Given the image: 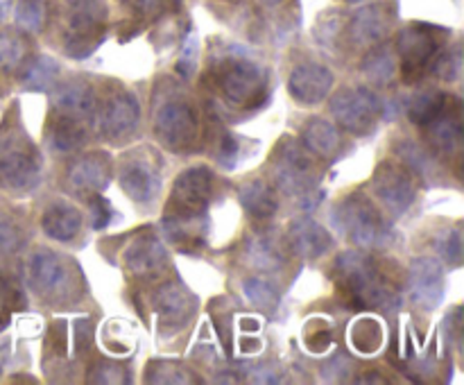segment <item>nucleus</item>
Here are the masks:
<instances>
[{"mask_svg": "<svg viewBox=\"0 0 464 385\" xmlns=\"http://www.w3.org/2000/svg\"><path fill=\"white\" fill-rule=\"evenodd\" d=\"M334 279L353 306L383 313L399 306L397 285L376 265L374 258L361 249H349L335 258Z\"/></svg>", "mask_w": 464, "mask_h": 385, "instance_id": "obj_1", "label": "nucleus"}, {"mask_svg": "<svg viewBox=\"0 0 464 385\" xmlns=\"http://www.w3.org/2000/svg\"><path fill=\"white\" fill-rule=\"evenodd\" d=\"M213 82L227 102L236 107H261L267 95V72L245 57H225L213 68Z\"/></svg>", "mask_w": 464, "mask_h": 385, "instance_id": "obj_2", "label": "nucleus"}, {"mask_svg": "<svg viewBox=\"0 0 464 385\" xmlns=\"http://www.w3.org/2000/svg\"><path fill=\"white\" fill-rule=\"evenodd\" d=\"M334 220L361 249H385L394 240L392 226L365 195H352L335 208Z\"/></svg>", "mask_w": 464, "mask_h": 385, "instance_id": "obj_3", "label": "nucleus"}, {"mask_svg": "<svg viewBox=\"0 0 464 385\" xmlns=\"http://www.w3.org/2000/svg\"><path fill=\"white\" fill-rule=\"evenodd\" d=\"M329 109L343 130L352 131V134H367L379 122L383 104L376 98L374 91L356 86V89L338 91L331 98Z\"/></svg>", "mask_w": 464, "mask_h": 385, "instance_id": "obj_4", "label": "nucleus"}, {"mask_svg": "<svg viewBox=\"0 0 464 385\" xmlns=\"http://www.w3.org/2000/svg\"><path fill=\"white\" fill-rule=\"evenodd\" d=\"M39 152L21 131L0 136V184L7 188H27L39 179Z\"/></svg>", "mask_w": 464, "mask_h": 385, "instance_id": "obj_5", "label": "nucleus"}, {"mask_svg": "<svg viewBox=\"0 0 464 385\" xmlns=\"http://www.w3.org/2000/svg\"><path fill=\"white\" fill-rule=\"evenodd\" d=\"M104 5L100 0H68L66 48L72 57H86L104 39Z\"/></svg>", "mask_w": 464, "mask_h": 385, "instance_id": "obj_6", "label": "nucleus"}, {"mask_svg": "<svg viewBox=\"0 0 464 385\" xmlns=\"http://www.w3.org/2000/svg\"><path fill=\"white\" fill-rule=\"evenodd\" d=\"M275 179L288 195H308L317 179L311 152L293 139L281 140L275 154Z\"/></svg>", "mask_w": 464, "mask_h": 385, "instance_id": "obj_7", "label": "nucleus"}, {"mask_svg": "<svg viewBox=\"0 0 464 385\" xmlns=\"http://www.w3.org/2000/svg\"><path fill=\"white\" fill-rule=\"evenodd\" d=\"M154 131L168 149L181 152L198 140V116L190 104L166 102L154 116Z\"/></svg>", "mask_w": 464, "mask_h": 385, "instance_id": "obj_8", "label": "nucleus"}, {"mask_svg": "<svg viewBox=\"0 0 464 385\" xmlns=\"http://www.w3.org/2000/svg\"><path fill=\"white\" fill-rule=\"evenodd\" d=\"M208 197H211V170L204 166L188 168L172 186L166 213L168 216H202L207 213Z\"/></svg>", "mask_w": 464, "mask_h": 385, "instance_id": "obj_9", "label": "nucleus"}, {"mask_svg": "<svg viewBox=\"0 0 464 385\" xmlns=\"http://www.w3.org/2000/svg\"><path fill=\"white\" fill-rule=\"evenodd\" d=\"M372 186H374V193L379 195L381 202L394 216H401L403 211H408L417 197L415 179L406 168L397 166V163H381L376 168Z\"/></svg>", "mask_w": 464, "mask_h": 385, "instance_id": "obj_10", "label": "nucleus"}, {"mask_svg": "<svg viewBox=\"0 0 464 385\" xmlns=\"http://www.w3.org/2000/svg\"><path fill=\"white\" fill-rule=\"evenodd\" d=\"M440 39L435 36L433 27L426 25H412L399 34L397 53L401 57L406 75H420L426 71L430 59L438 54Z\"/></svg>", "mask_w": 464, "mask_h": 385, "instance_id": "obj_11", "label": "nucleus"}, {"mask_svg": "<svg viewBox=\"0 0 464 385\" xmlns=\"http://www.w3.org/2000/svg\"><path fill=\"white\" fill-rule=\"evenodd\" d=\"M139 118L140 109L134 95L118 93L104 102L98 118V130L100 134L107 136L109 140L127 139V136L134 134V130L139 127Z\"/></svg>", "mask_w": 464, "mask_h": 385, "instance_id": "obj_12", "label": "nucleus"}, {"mask_svg": "<svg viewBox=\"0 0 464 385\" xmlns=\"http://www.w3.org/2000/svg\"><path fill=\"white\" fill-rule=\"evenodd\" d=\"M411 297L424 311L438 306L444 297V272L435 258L420 256L411 265Z\"/></svg>", "mask_w": 464, "mask_h": 385, "instance_id": "obj_13", "label": "nucleus"}, {"mask_svg": "<svg viewBox=\"0 0 464 385\" xmlns=\"http://www.w3.org/2000/svg\"><path fill=\"white\" fill-rule=\"evenodd\" d=\"M426 136L440 154H456L462 145V113L460 102L456 98H449L442 111L426 125Z\"/></svg>", "mask_w": 464, "mask_h": 385, "instance_id": "obj_14", "label": "nucleus"}, {"mask_svg": "<svg viewBox=\"0 0 464 385\" xmlns=\"http://www.w3.org/2000/svg\"><path fill=\"white\" fill-rule=\"evenodd\" d=\"M27 272H30L32 288L41 297H57V294L66 293L68 267L54 252H36L30 258Z\"/></svg>", "mask_w": 464, "mask_h": 385, "instance_id": "obj_15", "label": "nucleus"}, {"mask_svg": "<svg viewBox=\"0 0 464 385\" xmlns=\"http://www.w3.org/2000/svg\"><path fill=\"white\" fill-rule=\"evenodd\" d=\"M154 308L159 313V320L166 329H179L188 322V317L195 311V299L190 297L184 285L168 281L157 288L154 294Z\"/></svg>", "mask_w": 464, "mask_h": 385, "instance_id": "obj_16", "label": "nucleus"}, {"mask_svg": "<svg viewBox=\"0 0 464 385\" xmlns=\"http://www.w3.org/2000/svg\"><path fill=\"white\" fill-rule=\"evenodd\" d=\"M334 75L320 63H302L293 71L288 89L293 98L302 104H317L329 95Z\"/></svg>", "mask_w": 464, "mask_h": 385, "instance_id": "obj_17", "label": "nucleus"}, {"mask_svg": "<svg viewBox=\"0 0 464 385\" xmlns=\"http://www.w3.org/2000/svg\"><path fill=\"white\" fill-rule=\"evenodd\" d=\"M109 177H111V163L107 154H86V157L75 159L68 168V184L80 193H100L107 188Z\"/></svg>", "mask_w": 464, "mask_h": 385, "instance_id": "obj_18", "label": "nucleus"}, {"mask_svg": "<svg viewBox=\"0 0 464 385\" xmlns=\"http://www.w3.org/2000/svg\"><path fill=\"white\" fill-rule=\"evenodd\" d=\"M125 265L131 274L140 279L157 276L166 267V249L159 243L157 236L143 234L127 247Z\"/></svg>", "mask_w": 464, "mask_h": 385, "instance_id": "obj_19", "label": "nucleus"}, {"mask_svg": "<svg viewBox=\"0 0 464 385\" xmlns=\"http://www.w3.org/2000/svg\"><path fill=\"white\" fill-rule=\"evenodd\" d=\"M118 179L122 190L136 202H150L159 190V172L152 163L139 159V154H131V159L122 163Z\"/></svg>", "mask_w": 464, "mask_h": 385, "instance_id": "obj_20", "label": "nucleus"}, {"mask_svg": "<svg viewBox=\"0 0 464 385\" xmlns=\"http://www.w3.org/2000/svg\"><path fill=\"white\" fill-rule=\"evenodd\" d=\"M288 247L302 258H317L331 247V236L320 222L313 217H297L293 225L288 226Z\"/></svg>", "mask_w": 464, "mask_h": 385, "instance_id": "obj_21", "label": "nucleus"}, {"mask_svg": "<svg viewBox=\"0 0 464 385\" xmlns=\"http://www.w3.org/2000/svg\"><path fill=\"white\" fill-rule=\"evenodd\" d=\"M53 109L54 113H62V116L84 120V118L93 116L95 111L93 89L89 84H82V82L62 84L53 93Z\"/></svg>", "mask_w": 464, "mask_h": 385, "instance_id": "obj_22", "label": "nucleus"}, {"mask_svg": "<svg viewBox=\"0 0 464 385\" xmlns=\"http://www.w3.org/2000/svg\"><path fill=\"white\" fill-rule=\"evenodd\" d=\"M207 213L202 216H168L166 213L163 217V231L179 247H202L207 240Z\"/></svg>", "mask_w": 464, "mask_h": 385, "instance_id": "obj_23", "label": "nucleus"}, {"mask_svg": "<svg viewBox=\"0 0 464 385\" xmlns=\"http://www.w3.org/2000/svg\"><path fill=\"white\" fill-rule=\"evenodd\" d=\"M302 145L315 157L331 159L343 148V136H340L338 127L331 125L329 120L313 118L302 131Z\"/></svg>", "mask_w": 464, "mask_h": 385, "instance_id": "obj_24", "label": "nucleus"}, {"mask_svg": "<svg viewBox=\"0 0 464 385\" xmlns=\"http://www.w3.org/2000/svg\"><path fill=\"white\" fill-rule=\"evenodd\" d=\"M82 216L71 204H54L44 213V231L54 240H72L80 234Z\"/></svg>", "mask_w": 464, "mask_h": 385, "instance_id": "obj_25", "label": "nucleus"}, {"mask_svg": "<svg viewBox=\"0 0 464 385\" xmlns=\"http://www.w3.org/2000/svg\"><path fill=\"white\" fill-rule=\"evenodd\" d=\"M240 204L247 208V213L256 220H267L276 213V207H279V199H276V193L266 184L263 179L247 181V184L240 188Z\"/></svg>", "mask_w": 464, "mask_h": 385, "instance_id": "obj_26", "label": "nucleus"}, {"mask_svg": "<svg viewBox=\"0 0 464 385\" xmlns=\"http://www.w3.org/2000/svg\"><path fill=\"white\" fill-rule=\"evenodd\" d=\"M48 136L53 148L59 149V152H75L86 140V131L82 120L62 116V113H54L53 116L48 127Z\"/></svg>", "mask_w": 464, "mask_h": 385, "instance_id": "obj_27", "label": "nucleus"}, {"mask_svg": "<svg viewBox=\"0 0 464 385\" xmlns=\"http://www.w3.org/2000/svg\"><path fill=\"white\" fill-rule=\"evenodd\" d=\"M388 25L390 16L383 12V7H370L358 14L352 25V34L358 43L374 45L388 34Z\"/></svg>", "mask_w": 464, "mask_h": 385, "instance_id": "obj_28", "label": "nucleus"}, {"mask_svg": "<svg viewBox=\"0 0 464 385\" xmlns=\"http://www.w3.org/2000/svg\"><path fill=\"white\" fill-rule=\"evenodd\" d=\"M57 77H59L57 62L41 54V57L27 59L21 72V84L32 91H48L50 86H54Z\"/></svg>", "mask_w": 464, "mask_h": 385, "instance_id": "obj_29", "label": "nucleus"}, {"mask_svg": "<svg viewBox=\"0 0 464 385\" xmlns=\"http://www.w3.org/2000/svg\"><path fill=\"white\" fill-rule=\"evenodd\" d=\"M249 261L261 270H276L284 263V249L272 234H258L247 245Z\"/></svg>", "mask_w": 464, "mask_h": 385, "instance_id": "obj_30", "label": "nucleus"}, {"mask_svg": "<svg viewBox=\"0 0 464 385\" xmlns=\"http://www.w3.org/2000/svg\"><path fill=\"white\" fill-rule=\"evenodd\" d=\"M362 72L374 84H390L397 75V54L390 48H374L362 62Z\"/></svg>", "mask_w": 464, "mask_h": 385, "instance_id": "obj_31", "label": "nucleus"}, {"mask_svg": "<svg viewBox=\"0 0 464 385\" xmlns=\"http://www.w3.org/2000/svg\"><path fill=\"white\" fill-rule=\"evenodd\" d=\"M449 95L442 93V91H421L420 95L411 100V107H408V116L415 125H429L435 116L444 109Z\"/></svg>", "mask_w": 464, "mask_h": 385, "instance_id": "obj_32", "label": "nucleus"}, {"mask_svg": "<svg viewBox=\"0 0 464 385\" xmlns=\"http://www.w3.org/2000/svg\"><path fill=\"white\" fill-rule=\"evenodd\" d=\"M27 39L18 32H3L0 34V68L3 71H12L18 68L27 57Z\"/></svg>", "mask_w": 464, "mask_h": 385, "instance_id": "obj_33", "label": "nucleus"}, {"mask_svg": "<svg viewBox=\"0 0 464 385\" xmlns=\"http://www.w3.org/2000/svg\"><path fill=\"white\" fill-rule=\"evenodd\" d=\"M148 380L150 383H195V376L186 370L181 362L175 361H157L148 367Z\"/></svg>", "mask_w": 464, "mask_h": 385, "instance_id": "obj_34", "label": "nucleus"}, {"mask_svg": "<svg viewBox=\"0 0 464 385\" xmlns=\"http://www.w3.org/2000/svg\"><path fill=\"white\" fill-rule=\"evenodd\" d=\"M383 331L376 320H361L352 326V342L361 353H374L381 347Z\"/></svg>", "mask_w": 464, "mask_h": 385, "instance_id": "obj_35", "label": "nucleus"}, {"mask_svg": "<svg viewBox=\"0 0 464 385\" xmlns=\"http://www.w3.org/2000/svg\"><path fill=\"white\" fill-rule=\"evenodd\" d=\"M243 293H245V297H247L249 302L254 303V306L261 308V311L270 313V311H275L276 303H279V294H276V290L263 279H247V281H245Z\"/></svg>", "mask_w": 464, "mask_h": 385, "instance_id": "obj_36", "label": "nucleus"}, {"mask_svg": "<svg viewBox=\"0 0 464 385\" xmlns=\"http://www.w3.org/2000/svg\"><path fill=\"white\" fill-rule=\"evenodd\" d=\"M433 72L444 82H456L462 72V50L453 48L451 53H447L444 57L438 59V63L433 66Z\"/></svg>", "mask_w": 464, "mask_h": 385, "instance_id": "obj_37", "label": "nucleus"}, {"mask_svg": "<svg viewBox=\"0 0 464 385\" xmlns=\"http://www.w3.org/2000/svg\"><path fill=\"white\" fill-rule=\"evenodd\" d=\"M89 380L91 383H109V385H118V383H127V374L121 365L111 361H102L89 371Z\"/></svg>", "mask_w": 464, "mask_h": 385, "instance_id": "obj_38", "label": "nucleus"}, {"mask_svg": "<svg viewBox=\"0 0 464 385\" xmlns=\"http://www.w3.org/2000/svg\"><path fill=\"white\" fill-rule=\"evenodd\" d=\"M111 216L113 208L111 204H109V199H104L102 195L95 193L93 197H91V225H93V229H107L109 222H111Z\"/></svg>", "mask_w": 464, "mask_h": 385, "instance_id": "obj_39", "label": "nucleus"}, {"mask_svg": "<svg viewBox=\"0 0 464 385\" xmlns=\"http://www.w3.org/2000/svg\"><path fill=\"white\" fill-rule=\"evenodd\" d=\"M21 243H23L21 229H16L14 222L0 217V254L14 252V249L21 247Z\"/></svg>", "mask_w": 464, "mask_h": 385, "instance_id": "obj_40", "label": "nucleus"}, {"mask_svg": "<svg viewBox=\"0 0 464 385\" xmlns=\"http://www.w3.org/2000/svg\"><path fill=\"white\" fill-rule=\"evenodd\" d=\"M18 21H21V25H25L27 30H39L41 23H44V7H41L36 0H25V3L18 7Z\"/></svg>", "mask_w": 464, "mask_h": 385, "instance_id": "obj_41", "label": "nucleus"}, {"mask_svg": "<svg viewBox=\"0 0 464 385\" xmlns=\"http://www.w3.org/2000/svg\"><path fill=\"white\" fill-rule=\"evenodd\" d=\"M442 256L447 258V263L451 265H460L462 263V231L460 229H453L451 234L444 238L442 243Z\"/></svg>", "mask_w": 464, "mask_h": 385, "instance_id": "obj_42", "label": "nucleus"}, {"mask_svg": "<svg viewBox=\"0 0 464 385\" xmlns=\"http://www.w3.org/2000/svg\"><path fill=\"white\" fill-rule=\"evenodd\" d=\"M23 306V297L16 293L12 284L7 279L0 276V313H7L9 308H21Z\"/></svg>", "mask_w": 464, "mask_h": 385, "instance_id": "obj_43", "label": "nucleus"}, {"mask_svg": "<svg viewBox=\"0 0 464 385\" xmlns=\"http://www.w3.org/2000/svg\"><path fill=\"white\" fill-rule=\"evenodd\" d=\"M240 154V143H238V136H225V140H222L220 145V163L222 166L231 168L236 166V159H238Z\"/></svg>", "mask_w": 464, "mask_h": 385, "instance_id": "obj_44", "label": "nucleus"}, {"mask_svg": "<svg viewBox=\"0 0 464 385\" xmlns=\"http://www.w3.org/2000/svg\"><path fill=\"white\" fill-rule=\"evenodd\" d=\"M125 3H130L136 12L145 14V16H157L170 7L172 0H125Z\"/></svg>", "mask_w": 464, "mask_h": 385, "instance_id": "obj_45", "label": "nucleus"}, {"mask_svg": "<svg viewBox=\"0 0 464 385\" xmlns=\"http://www.w3.org/2000/svg\"><path fill=\"white\" fill-rule=\"evenodd\" d=\"M91 338H93V324H91V320H77V324H75L77 351H84V349H89Z\"/></svg>", "mask_w": 464, "mask_h": 385, "instance_id": "obj_46", "label": "nucleus"}, {"mask_svg": "<svg viewBox=\"0 0 464 385\" xmlns=\"http://www.w3.org/2000/svg\"><path fill=\"white\" fill-rule=\"evenodd\" d=\"M177 68H179L181 75H186V77H188L190 72L195 71V39L186 43L184 57L179 59V66H177Z\"/></svg>", "mask_w": 464, "mask_h": 385, "instance_id": "obj_47", "label": "nucleus"}, {"mask_svg": "<svg viewBox=\"0 0 464 385\" xmlns=\"http://www.w3.org/2000/svg\"><path fill=\"white\" fill-rule=\"evenodd\" d=\"M306 344H308V349H311V351H315V353L326 351V347L331 344V333H329V331H320V333L311 335V338L306 340Z\"/></svg>", "mask_w": 464, "mask_h": 385, "instance_id": "obj_48", "label": "nucleus"}, {"mask_svg": "<svg viewBox=\"0 0 464 385\" xmlns=\"http://www.w3.org/2000/svg\"><path fill=\"white\" fill-rule=\"evenodd\" d=\"M252 374H256L252 376V380H256V383H279L281 380V376H275L276 371L266 370V367H254Z\"/></svg>", "mask_w": 464, "mask_h": 385, "instance_id": "obj_49", "label": "nucleus"}, {"mask_svg": "<svg viewBox=\"0 0 464 385\" xmlns=\"http://www.w3.org/2000/svg\"><path fill=\"white\" fill-rule=\"evenodd\" d=\"M367 374L370 376H358V383H379V385H383L385 383V379H381L379 376V371H367Z\"/></svg>", "mask_w": 464, "mask_h": 385, "instance_id": "obj_50", "label": "nucleus"}, {"mask_svg": "<svg viewBox=\"0 0 464 385\" xmlns=\"http://www.w3.org/2000/svg\"><path fill=\"white\" fill-rule=\"evenodd\" d=\"M263 3H267V5H276V3H281V0H263Z\"/></svg>", "mask_w": 464, "mask_h": 385, "instance_id": "obj_51", "label": "nucleus"}, {"mask_svg": "<svg viewBox=\"0 0 464 385\" xmlns=\"http://www.w3.org/2000/svg\"><path fill=\"white\" fill-rule=\"evenodd\" d=\"M352 3H353V0H352Z\"/></svg>", "mask_w": 464, "mask_h": 385, "instance_id": "obj_52", "label": "nucleus"}]
</instances>
